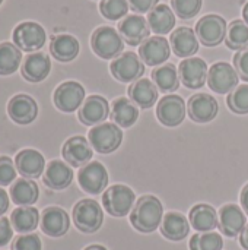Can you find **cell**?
Instances as JSON below:
<instances>
[{
    "instance_id": "1",
    "label": "cell",
    "mask_w": 248,
    "mask_h": 250,
    "mask_svg": "<svg viewBox=\"0 0 248 250\" xmlns=\"http://www.w3.org/2000/svg\"><path fill=\"white\" fill-rule=\"evenodd\" d=\"M164 218V208L161 201L153 195L142 196L130 214L132 226L140 233L155 231Z\"/></svg>"
},
{
    "instance_id": "2",
    "label": "cell",
    "mask_w": 248,
    "mask_h": 250,
    "mask_svg": "<svg viewBox=\"0 0 248 250\" xmlns=\"http://www.w3.org/2000/svg\"><path fill=\"white\" fill-rule=\"evenodd\" d=\"M91 45L96 56L101 59H115L123 54L124 42L121 35L111 26H99L91 37Z\"/></svg>"
},
{
    "instance_id": "3",
    "label": "cell",
    "mask_w": 248,
    "mask_h": 250,
    "mask_svg": "<svg viewBox=\"0 0 248 250\" xmlns=\"http://www.w3.org/2000/svg\"><path fill=\"white\" fill-rule=\"evenodd\" d=\"M104 212L99 204L94 199L79 201L73 208V223L82 233H95L101 229Z\"/></svg>"
},
{
    "instance_id": "4",
    "label": "cell",
    "mask_w": 248,
    "mask_h": 250,
    "mask_svg": "<svg viewBox=\"0 0 248 250\" xmlns=\"http://www.w3.org/2000/svg\"><path fill=\"white\" fill-rule=\"evenodd\" d=\"M134 192L124 185H114L102 195V205L113 217H126L134 208Z\"/></svg>"
},
{
    "instance_id": "5",
    "label": "cell",
    "mask_w": 248,
    "mask_h": 250,
    "mask_svg": "<svg viewBox=\"0 0 248 250\" xmlns=\"http://www.w3.org/2000/svg\"><path fill=\"white\" fill-rule=\"evenodd\" d=\"M110 70L118 82L133 83L145 73V64L136 53L126 51L113 60Z\"/></svg>"
},
{
    "instance_id": "6",
    "label": "cell",
    "mask_w": 248,
    "mask_h": 250,
    "mask_svg": "<svg viewBox=\"0 0 248 250\" xmlns=\"http://www.w3.org/2000/svg\"><path fill=\"white\" fill-rule=\"evenodd\" d=\"M123 142V132L114 123H101L91 129L89 144L99 154H110L118 149Z\"/></svg>"
},
{
    "instance_id": "7",
    "label": "cell",
    "mask_w": 248,
    "mask_h": 250,
    "mask_svg": "<svg viewBox=\"0 0 248 250\" xmlns=\"http://www.w3.org/2000/svg\"><path fill=\"white\" fill-rule=\"evenodd\" d=\"M228 25L219 15H206L196 23V35L206 47L219 45L227 37Z\"/></svg>"
},
{
    "instance_id": "8",
    "label": "cell",
    "mask_w": 248,
    "mask_h": 250,
    "mask_svg": "<svg viewBox=\"0 0 248 250\" xmlns=\"http://www.w3.org/2000/svg\"><path fill=\"white\" fill-rule=\"evenodd\" d=\"M13 42L20 51H37L45 42V31L37 22H22L13 31Z\"/></svg>"
},
{
    "instance_id": "9",
    "label": "cell",
    "mask_w": 248,
    "mask_h": 250,
    "mask_svg": "<svg viewBox=\"0 0 248 250\" xmlns=\"http://www.w3.org/2000/svg\"><path fill=\"white\" fill-rule=\"evenodd\" d=\"M208 85L216 94H229L238 85V73L229 63L218 62L208 72Z\"/></svg>"
},
{
    "instance_id": "10",
    "label": "cell",
    "mask_w": 248,
    "mask_h": 250,
    "mask_svg": "<svg viewBox=\"0 0 248 250\" xmlns=\"http://www.w3.org/2000/svg\"><path fill=\"white\" fill-rule=\"evenodd\" d=\"M85 98V89L79 82L67 81L57 86L54 91V104L58 110L64 113H73L77 110Z\"/></svg>"
},
{
    "instance_id": "11",
    "label": "cell",
    "mask_w": 248,
    "mask_h": 250,
    "mask_svg": "<svg viewBox=\"0 0 248 250\" xmlns=\"http://www.w3.org/2000/svg\"><path fill=\"white\" fill-rule=\"evenodd\" d=\"M208 64L200 57L186 59L178 66L180 82L190 89L202 88L208 82Z\"/></svg>"
},
{
    "instance_id": "12",
    "label": "cell",
    "mask_w": 248,
    "mask_h": 250,
    "mask_svg": "<svg viewBox=\"0 0 248 250\" xmlns=\"http://www.w3.org/2000/svg\"><path fill=\"white\" fill-rule=\"evenodd\" d=\"M77 180L85 192L91 195H98L108 185V173L101 163L94 161V163H88L80 168L77 174Z\"/></svg>"
},
{
    "instance_id": "13",
    "label": "cell",
    "mask_w": 248,
    "mask_h": 250,
    "mask_svg": "<svg viewBox=\"0 0 248 250\" xmlns=\"http://www.w3.org/2000/svg\"><path fill=\"white\" fill-rule=\"evenodd\" d=\"M158 120L168 127L178 126L186 117V103L178 95H165L156 107Z\"/></svg>"
},
{
    "instance_id": "14",
    "label": "cell",
    "mask_w": 248,
    "mask_h": 250,
    "mask_svg": "<svg viewBox=\"0 0 248 250\" xmlns=\"http://www.w3.org/2000/svg\"><path fill=\"white\" fill-rule=\"evenodd\" d=\"M118 34L129 45H140L149 38L151 26L143 16L130 15L118 23Z\"/></svg>"
},
{
    "instance_id": "15",
    "label": "cell",
    "mask_w": 248,
    "mask_h": 250,
    "mask_svg": "<svg viewBox=\"0 0 248 250\" xmlns=\"http://www.w3.org/2000/svg\"><path fill=\"white\" fill-rule=\"evenodd\" d=\"M189 117L197 123L212 122L218 114V101L209 94H196L189 100Z\"/></svg>"
},
{
    "instance_id": "16",
    "label": "cell",
    "mask_w": 248,
    "mask_h": 250,
    "mask_svg": "<svg viewBox=\"0 0 248 250\" xmlns=\"http://www.w3.org/2000/svg\"><path fill=\"white\" fill-rule=\"evenodd\" d=\"M247 226V220H246V214L243 212V209L234 204H228L224 205L219 209V230L224 233V236L227 237H235L238 234H241V231L246 229Z\"/></svg>"
},
{
    "instance_id": "17",
    "label": "cell",
    "mask_w": 248,
    "mask_h": 250,
    "mask_svg": "<svg viewBox=\"0 0 248 250\" xmlns=\"http://www.w3.org/2000/svg\"><path fill=\"white\" fill-rule=\"evenodd\" d=\"M170 42L164 37H149L139 47V56L148 66L162 64L170 57Z\"/></svg>"
},
{
    "instance_id": "18",
    "label": "cell",
    "mask_w": 248,
    "mask_h": 250,
    "mask_svg": "<svg viewBox=\"0 0 248 250\" xmlns=\"http://www.w3.org/2000/svg\"><path fill=\"white\" fill-rule=\"evenodd\" d=\"M7 113L15 123L29 125L35 120V117L38 114V105L32 97L19 94V95H15L9 101Z\"/></svg>"
},
{
    "instance_id": "19",
    "label": "cell",
    "mask_w": 248,
    "mask_h": 250,
    "mask_svg": "<svg viewBox=\"0 0 248 250\" xmlns=\"http://www.w3.org/2000/svg\"><path fill=\"white\" fill-rule=\"evenodd\" d=\"M110 114L108 101L101 95H91L85 100L79 110V120L86 126H95L102 123Z\"/></svg>"
},
{
    "instance_id": "20",
    "label": "cell",
    "mask_w": 248,
    "mask_h": 250,
    "mask_svg": "<svg viewBox=\"0 0 248 250\" xmlns=\"http://www.w3.org/2000/svg\"><path fill=\"white\" fill-rule=\"evenodd\" d=\"M61 154L72 167H83L92 158V148L83 136H73L66 141Z\"/></svg>"
},
{
    "instance_id": "21",
    "label": "cell",
    "mask_w": 248,
    "mask_h": 250,
    "mask_svg": "<svg viewBox=\"0 0 248 250\" xmlns=\"http://www.w3.org/2000/svg\"><path fill=\"white\" fill-rule=\"evenodd\" d=\"M70 227L69 215L64 209L57 207H50L44 209L41 218V229L50 237H61L67 233Z\"/></svg>"
},
{
    "instance_id": "22",
    "label": "cell",
    "mask_w": 248,
    "mask_h": 250,
    "mask_svg": "<svg viewBox=\"0 0 248 250\" xmlns=\"http://www.w3.org/2000/svg\"><path fill=\"white\" fill-rule=\"evenodd\" d=\"M51 69V62L45 53L37 51L31 53L29 56L25 57V62L22 64V76L28 82H41L44 81Z\"/></svg>"
},
{
    "instance_id": "23",
    "label": "cell",
    "mask_w": 248,
    "mask_h": 250,
    "mask_svg": "<svg viewBox=\"0 0 248 250\" xmlns=\"http://www.w3.org/2000/svg\"><path fill=\"white\" fill-rule=\"evenodd\" d=\"M16 170L25 179H38L45 167L44 157L35 149H23L16 155L15 160Z\"/></svg>"
},
{
    "instance_id": "24",
    "label": "cell",
    "mask_w": 248,
    "mask_h": 250,
    "mask_svg": "<svg viewBox=\"0 0 248 250\" xmlns=\"http://www.w3.org/2000/svg\"><path fill=\"white\" fill-rule=\"evenodd\" d=\"M171 47L178 57H190L199 50V38L191 28L180 26L177 28L170 38Z\"/></svg>"
},
{
    "instance_id": "25",
    "label": "cell",
    "mask_w": 248,
    "mask_h": 250,
    "mask_svg": "<svg viewBox=\"0 0 248 250\" xmlns=\"http://www.w3.org/2000/svg\"><path fill=\"white\" fill-rule=\"evenodd\" d=\"M189 221L191 224V227L194 230H197L199 233H209L213 231L218 224H219V218L216 214V209L208 204H199L194 205L190 211L189 215Z\"/></svg>"
},
{
    "instance_id": "26",
    "label": "cell",
    "mask_w": 248,
    "mask_h": 250,
    "mask_svg": "<svg viewBox=\"0 0 248 250\" xmlns=\"http://www.w3.org/2000/svg\"><path fill=\"white\" fill-rule=\"evenodd\" d=\"M72 180H73V171L63 161L54 160L47 166L45 173H44V183L50 189L63 190L69 188Z\"/></svg>"
},
{
    "instance_id": "27",
    "label": "cell",
    "mask_w": 248,
    "mask_h": 250,
    "mask_svg": "<svg viewBox=\"0 0 248 250\" xmlns=\"http://www.w3.org/2000/svg\"><path fill=\"white\" fill-rule=\"evenodd\" d=\"M129 97L136 105L151 108L158 100V88L152 81L140 78L129 86Z\"/></svg>"
},
{
    "instance_id": "28",
    "label": "cell",
    "mask_w": 248,
    "mask_h": 250,
    "mask_svg": "<svg viewBox=\"0 0 248 250\" xmlns=\"http://www.w3.org/2000/svg\"><path fill=\"white\" fill-rule=\"evenodd\" d=\"M190 224L189 220L180 212H168L162 218L161 233L164 237L172 242H180L189 236Z\"/></svg>"
},
{
    "instance_id": "29",
    "label": "cell",
    "mask_w": 248,
    "mask_h": 250,
    "mask_svg": "<svg viewBox=\"0 0 248 250\" xmlns=\"http://www.w3.org/2000/svg\"><path fill=\"white\" fill-rule=\"evenodd\" d=\"M50 51L58 62H72L79 54V41L69 34H60L53 37Z\"/></svg>"
},
{
    "instance_id": "30",
    "label": "cell",
    "mask_w": 248,
    "mask_h": 250,
    "mask_svg": "<svg viewBox=\"0 0 248 250\" xmlns=\"http://www.w3.org/2000/svg\"><path fill=\"white\" fill-rule=\"evenodd\" d=\"M148 23L151 29L158 35L171 32L175 25V15L167 4H158L148 13Z\"/></svg>"
},
{
    "instance_id": "31",
    "label": "cell",
    "mask_w": 248,
    "mask_h": 250,
    "mask_svg": "<svg viewBox=\"0 0 248 250\" xmlns=\"http://www.w3.org/2000/svg\"><path fill=\"white\" fill-rule=\"evenodd\" d=\"M139 117V110L134 103L129 98H117L113 103L111 108V120L117 123L120 127H130L136 123Z\"/></svg>"
},
{
    "instance_id": "32",
    "label": "cell",
    "mask_w": 248,
    "mask_h": 250,
    "mask_svg": "<svg viewBox=\"0 0 248 250\" xmlns=\"http://www.w3.org/2000/svg\"><path fill=\"white\" fill-rule=\"evenodd\" d=\"M38 186L31 179H19L10 188V198L19 207H31L38 201Z\"/></svg>"
},
{
    "instance_id": "33",
    "label": "cell",
    "mask_w": 248,
    "mask_h": 250,
    "mask_svg": "<svg viewBox=\"0 0 248 250\" xmlns=\"http://www.w3.org/2000/svg\"><path fill=\"white\" fill-rule=\"evenodd\" d=\"M152 79L161 92H174L180 86V76L172 63H165L152 70Z\"/></svg>"
},
{
    "instance_id": "34",
    "label": "cell",
    "mask_w": 248,
    "mask_h": 250,
    "mask_svg": "<svg viewBox=\"0 0 248 250\" xmlns=\"http://www.w3.org/2000/svg\"><path fill=\"white\" fill-rule=\"evenodd\" d=\"M39 214L32 207H20L12 212L10 223L18 233H31L37 229Z\"/></svg>"
},
{
    "instance_id": "35",
    "label": "cell",
    "mask_w": 248,
    "mask_h": 250,
    "mask_svg": "<svg viewBox=\"0 0 248 250\" xmlns=\"http://www.w3.org/2000/svg\"><path fill=\"white\" fill-rule=\"evenodd\" d=\"M22 60V51L12 42L0 44V75L7 76L19 69Z\"/></svg>"
},
{
    "instance_id": "36",
    "label": "cell",
    "mask_w": 248,
    "mask_h": 250,
    "mask_svg": "<svg viewBox=\"0 0 248 250\" xmlns=\"http://www.w3.org/2000/svg\"><path fill=\"white\" fill-rule=\"evenodd\" d=\"M225 44L228 48L237 51L248 48V25L244 21L235 19L228 25Z\"/></svg>"
},
{
    "instance_id": "37",
    "label": "cell",
    "mask_w": 248,
    "mask_h": 250,
    "mask_svg": "<svg viewBox=\"0 0 248 250\" xmlns=\"http://www.w3.org/2000/svg\"><path fill=\"white\" fill-rule=\"evenodd\" d=\"M222 236L213 231L197 233L190 239V250H222Z\"/></svg>"
},
{
    "instance_id": "38",
    "label": "cell",
    "mask_w": 248,
    "mask_h": 250,
    "mask_svg": "<svg viewBox=\"0 0 248 250\" xmlns=\"http://www.w3.org/2000/svg\"><path fill=\"white\" fill-rule=\"evenodd\" d=\"M99 12L110 21H118L129 12L127 0H102L99 3Z\"/></svg>"
},
{
    "instance_id": "39",
    "label": "cell",
    "mask_w": 248,
    "mask_h": 250,
    "mask_svg": "<svg viewBox=\"0 0 248 250\" xmlns=\"http://www.w3.org/2000/svg\"><path fill=\"white\" fill-rule=\"evenodd\" d=\"M227 104L231 111L237 114L248 113V85H240L228 94Z\"/></svg>"
},
{
    "instance_id": "40",
    "label": "cell",
    "mask_w": 248,
    "mask_h": 250,
    "mask_svg": "<svg viewBox=\"0 0 248 250\" xmlns=\"http://www.w3.org/2000/svg\"><path fill=\"white\" fill-rule=\"evenodd\" d=\"M203 0H171V6L178 18L190 19L196 16L202 9Z\"/></svg>"
},
{
    "instance_id": "41",
    "label": "cell",
    "mask_w": 248,
    "mask_h": 250,
    "mask_svg": "<svg viewBox=\"0 0 248 250\" xmlns=\"http://www.w3.org/2000/svg\"><path fill=\"white\" fill-rule=\"evenodd\" d=\"M16 177L13 161L9 157H0V186L10 185Z\"/></svg>"
},
{
    "instance_id": "42",
    "label": "cell",
    "mask_w": 248,
    "mask_h": 250,
    "mask_svg": "<svg viewBox=\"0 0 248 250\" xmlns=\"http://www.w3.org/2000/svg\"><path fill=\"white\" fill-rule=\"evenodd\" d=\"M13 250H41V240L37 234L19 236L13 243Z\"/></svg>"
},
{
    "instance_id": "43",
    "label": "cell",
    "mask_w": 248,
    "mask_h": 250,
    "mask_svg": "<svg viewBox=\"0 0 248 250\" xmlns=\"http://www.w3.org/2000/svg\"><path fill=\"white\" fill-rule=\"evenodd\" d=\"M234 66L235 70L238 73V76L248 82V48L240 50L235 56H234Z\"/></svg>"
},
{
    "instance_id": "44",
    "label": "cell",
    "mask_w": 248,
    "mask_h": 250,
    "mask_svg": "<svg viewBox=\"0 0 248 250\" xmlns=\"http://www.w3.org/2000/svg\"><path fill=\"white\" fill-rule=\"evenodd\" d=\"M127 1L134 12L145 13V12H151L155 6H158L159 0H127Z\"/></svg>"
},
{
    "instance_id": "45",
    "label": "cell",
    "mask_w": 248,
    "mask_h": 250,
    "mask_svg": "<svg viewBox=\"0 0 248 250\" xmlns=\"http://www.w3.org/2000/svg\"><path fill=\"white\" fill-rule=\"evenodd\" d=\"M13 236L10 221L7 218H0V246H6Z\"/></svg>"
},
{
    "instance_id": "46",
    "label": "cell",
    "mask_w": 248,
    "mask_h": 250,
    "mask_svg": "<svg viewBox=\"0 0 248 250\" xmlns=\"http://www.w3.org/2000/svg\"><path fill=\"white\" fill-rule=\"evenodd\" d=\"M7 208H9V198H7V193H6L3 189H0V217L7 211Z\"/></svg>"
},
{
    "instance_id": "47",
    "label": "cell",
    "mask_w": 248,
    "mask_h": 250,
    "mask_svg": "<svg viewBox=\"0 0 248 250\" xmlns=\"http://www.w3.org/2000/svg\"><path fill=\"white\" fill-rule=\"evenodd\" d=\"M241 205H243L244 211L247 212L248 215V183L244 186V189L241 192Z\"/></svg>"
},
{
    "instance_id": "48",
    "label": "cell",
    "mask_w": 248,
    "mask_h": 250,
    "mask_svg": "<svg viewBox=\"0 0 248 250\" xmlns=\"http://www.w3.org/2000/svg\"><path fill=\"white\" fill-rule=\"evenodd\" d=\"M240 243H241V246L244 249L248 250V224L246 226V229L241 231V234H240Z\"/></svg>"
},
{
    "instance_id": "49",
    "label": "cell",
    "mask_w": 248,
    "mask_h": 250,
    "mask_svg": "<svg viewBox=\"0 0 248 250\" xmlns=\"http://www.w3.org/2000/svg\"><path fill=\"white\" fill-rule=\"evenodd\" d=\"M243 16H244V22L248 25V1L244 4V9H243Z\"/></svg>"
},
{
    "instance_id": "50",
    "label": "cell",
    "mask_w": 248,
    "mask_h": 250,
    "mask_svg": "<svg viewBox=\"0 0 248 250\" xmlns=\"http://www.w3.org/2000/svg\"><path fill=\"white\" fill-rule=\"evenodd\" d=\"M83 250H107L104 246H101V245H92V246H88L86 249Z\"/></svg>"
},
{
    "instance_id": "51",
    "label": "cell",
    "mask_w": 248,
    "mask_h": 250,
    "mask_svg": "<svg viewBox=\"0 0 248 250\" xmlns=\"http://www.w3.org/2000/svg\"><path fill=\"white\" fill-rule=\"evenodd\" d=\"M1 1H3V0H0V4H1Z\"/></svg>"
}]
</instances>
